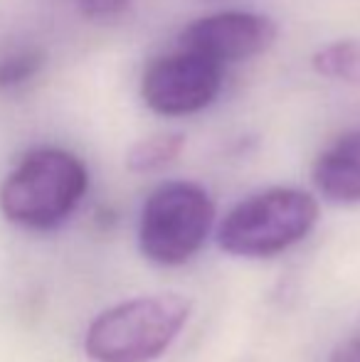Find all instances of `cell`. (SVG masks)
Instances as JSON below:
<instances>
[{"instance_id":"cell-4","label":"cell","mask_w":360,"mask_h":362,"mask_svg":"<svg viewBox=\"0 0 360 362\" xmlns=\"http://www.w3.org/2000/svg\"><path fill=\"white\" fill-rule=\"evenodd\" d=\"M215 224V202L197 182L173 180L156 187L139 219V247L158 267L190 262Z\"/></svg>"},{"instance_id":"cell-6","label":"cell","mask_w":360,"mask_h":362,"mask_svg":"<svg viewBox=\"0 0 360 362\" xmlns=\"http://www.w3.org/2000/svg\"><path fill=\"white\" fill-rule=\"evenodd\" d=\"M279 30L267 15L227 10L192 20L180 33V47L200 52L220 64L242 62L267 52Z\"/></svg>"},{"instance_id":"cell-7","label":"cell","mask_w":360,"mask_h":362,"mask_svg":"<svg viewBox=\"0 0 360 362\" xmlns=\"http://www.w3.org/2000/svg\"><path fill=\"white\" fill-rule=\"evenodd\" d=\"M311 180L326 200L336 205H360V129L343 134L318 153Z\"/></svg>"},{"instance_id":"cell-9","label":"cell","mask_w":360,"mask_h":362,"mask_svg":"<svg viewBox=\"0 0 360 362\" xmlns=\"http://www.w3.org/2000/svg\"><path fill=\"white\" fill-rule=\"evenodd\" d=\"M316 74L326 79L360 84V40H338L321 47L311 59Z\"/></svg>"},{"instance_id":"cell-12","label":"cell","mask_w":360,"mask_h":362,"mask_svg":"<svg viewBox=\"0 0 360 362\" xmlns=\"http://www.w3.org/2000/svg\"><path fill=\"white\" fill-rule=\"evenodd\" d=\"M331 362H360V315L346 338L336 345Z\"/></svg>"},{"instance_id":"cell-1","label":"cell","mask_w":360,"mask_h":362,"mask_svg":"<svg viewBox=\"0 0 360 362\" xmlns=\"http://www.w3.org/2000/svg\"><path fill=\"white\" fill-rule=\"evenodd\" d=\"M192 300L180 293L129 298L99 313L84 335L94 362H156L187 325Z\"/></svg>"},{"instance_id":"cell-10","label":"cell","mask_w":360,"mask_h":362,"mask_svg":"<svg viewBox=\"0 0 360 362\" xmlns=\"http://www.w3.org/2000/svg\"><path fill=\"white\" fill-rule=\"evenodd\" d=\"M45 54L35 47H20L0 54V89H18L42 69Z\"/></svg>"},{"instance_id":"cell-8","label":"cell","mask_w":360,"mask_h":362,"mask_svg":"<svg viewBox=\"0 0 360 362\" xmlns=\"http://www.w3.org/2000/svg\"><path fill=\"white\" fill-rule=\"evenodd\" d=\"M182 146H185V136L178 131L151 134L131 146V151L126 153V168L139 175L158 173L180 156Z\"/></svg>"},{"instance_id":"cell-11","label":"cell","mask_w":360,"mask_h":362,"mask_svg":"<svg viewBox=\"0 0 360 362\" xmlns=\"http://www.w3.org/2000/svg\"><path fill=\"white\" fill-rule=\"evenodd\" d=\"M134 0H77V8L89 20H116L131 8Z\"/></svg>"},{"instance_id":"cell-2","label":"cell","mask_w":360,"mask_h":362,"mask_svg":"<svg viewBox=\"0 0 360 362\" xmlns=\"http://www.w3.org/2000/svg\"><path fill=\"white\" fill-rule=\"evenodd\" d=\"M89 187L87 165L62 148H35L0 185V212L25 229H54Z\"/></svg>"},{"instance_id":"cell-3","label":"cell","mask_w":360,"mask_h":362,"mask_svg":"<svg viewBox=\"0 0 360 362\" xmlns=\"http://www.w3.org/2000/svg\"><path fill=\"white\" fill-rule=\"evenodd\" d=\"M318 222V202L296 187H269L235 205L217 229V244L240 259H269L303 242Z\"/></svg>"},{"instance_id":"cell-5","label":"cell","mask_w":360,"mask_h":362,"mask_svg":"<svg viewBox=\"0 0 360 362\" xmlns=\"http://www.w3.org/2000/svg\"><path fill=\"white\" fill-rule=\"evenodd\" d=\"M222 89V64L192 49L156 59L141 79V99L161 116H190L207 109Z\"/></svg>"}]
</instances>
